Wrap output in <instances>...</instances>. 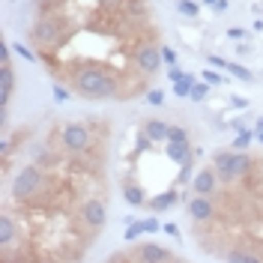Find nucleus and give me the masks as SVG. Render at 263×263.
Returning a JSON list of instances; mask_svg holds the SVG:
<instances>
[{
	"label": "nucleus",
	"mask_w": 263,
	"mask_h": 263,
	"mask_svg": "<svg viewBox=\"0 0 263 263\" xmlns=\"http://www.w3.org/2000/svg\"><path fill=\"white\" fill-rule=\"evenodd\" d=\"M72 87H75L81 96H87V99H108V96H114L117 81H114V75L105 72V66L87 63V66H81V69L75 72Z\"/></svg>",
	"instance_id": "1"
},
{
	"label": "nucleus",
	"mask_w": 263,
	"mask_h": 263,
	"mask_svg": "<svg viewBox=\"0 0 263 263\" xmlns=\"http://www.w3.org/2000/svg\"><path fill=\"white\" fill-rule=\"evenodd\" d=\"M251 164H254V159L246 156V153H236V149L233 153H215L213 156V167L218 171L221 182H228V185L242 180L248 171H251Z\"/></svg>",
	"instance_id": "2"
},
{
	"label": "nucleus",
	"mask_w": 263,
	"mask_h": 263,
	"mask_svg": "<svg viewBox=\"0 0 263 263\" xmlns=\"http://www.w3.org/2000/svg\"><path fill=\"white\" fill-rule=\"evenodd\" d=\"M45 185H48L45 171H42L39 164H27V167H21V171H18L15 182L9 185V195L15 197L18 203H24V200H30L33 195H39Z\"/></svg>",
	"instance_id": "3"
},
{
	"label": "nucleus",
	"mask_w": 263,
	"mask_h": 263,
	"mask_svg": "<svg viewBox=\"0 0 263 263\" xmlns=\"http://www.w3.org/2000/svg\"><path fill=\"white\" fill-rule=\"evenodd\" d=\"M66 36V24L57 15H42L33 24V45H60Z\"/></svg>",
	"instance_id": "4"
},
{
	"label": "nucleus",
	"mask_w": 263,
	"mask_h": 263,
	"mask_svg": "<svg viewBox=\"0 0 263 263\" xmlns=\"http://www.w3.org/2000/svg\"><path fill=\"white\" fill-rule=\"evenodd\" d=\"M78 221H81L84 228H90V230H102L105 228V221H108L105 200H102V197H90V200H84L81 206H78Z\"/></svg>",
	"instance_id": "5"
},
{
	"label": "nucleus",
	"mask_w": 263,
	"mask_h": 263,
	"mask_svg": "<svg viewBox=\"0 0 263 263\" xmlns=\"http://www.w3.org/2000/svg\"><path fill=\"white\" fill-rule=\"evenodd\" d=\"M60 144H63L66 153H75L78 156L84 149H90V129L84 123H69L60 132Z\"/></svg>",
	"instance_id": "6"
},
{
	"label": "nucleus",
	"mask_w": 263,
	"mask_h": 263,
	"mask_svg": "<svg viewBox=\"0 0 263 263\" xmlns=\"http://www.w3.org/2000/svg\"><path fill=\"white\" fill-rule=\"evenodd\" d=\"M111 260H153V263H162V260H174V254L167 248H159V246H141V248H132V251H120L114 254Z\"/></svg>",
	"instance_id": "7"
},
{
	"label": "nucleus",
	"mask_w": 263,
	"mask_h": 263,
	"mask_svg": "<svg viewBox=\"0 0 263 263\" xmlns=\"http://www.w3.org/2000/svg\"><path fill=\"white\" fill-rule=\"evenodd\" d=\"M159 63H162V51L156 48L153 42H144V45L135 48V66H138L141 75H153L159 69Z\"/></svg>",
	"instance_id": "8"
},
{
	"label": "nucleus",
	"mask_w": 263,
	"mask_h": 263,
	"mask_svg": "<svg viewBox=\"0 0 263 263\" xmlns=\"http://www.w3.org/2000/svg\"><path fill=\"white\" fill-rule=\"evenodd\" d=\"M185 210H189V215L195 218L197 224H206V221H213L215 213H218L210 195H195L192 200H189V206H185Z\"/></svg>",
	"instance_id": "9"
},
{
	"label": "nucleus",
	"mask_w": 263,
	"mask_h": 263,
	"mask_svg": "<svg viewBox=\"0 0 263 263\" xmlns=\"http://www.w3.org/2000/svg\"><path fill=\"white\" fill-rule=\"evenodd\" d=\"M12 87H15V75H12V66H9V48L3 45V54H0V93H3V108L9 105Z\"/></svg>",
	"instance_id": "10"
},
{
	"label": "nucleus",
	"mask_w": 263,
	"mask_h": 263,
	"mask_svg": "<svg viewBox=\"0 0 263 263\" xmlns=\"http://www.w3.org/2000/svg\"><path fill=\"white\" fill-rule=\"evenodd\" d=\"M218 180H221V177H218L215 167H203V171L195 177V182H192V185H195V195H210L213 197L215 189H218Z\"/></svg>",
	"instance_id": "11"
},
{
	"label": "nucleus",
	"mask_w": 263,
	"mask_h": 263,
	"mask_svg": "<svg viewBox=\"0 0 263 263\" xmlns=\"http://www.w3.org/2000/svg\"><path fill=\"white\" fill-rule=\"evenodd\" d=\"M167 123H162V120H147L144 123V135H147L149 141H164L167 138Z\"/></svg>",
	"instance_id": "12"
},
{
	"label": "nucleus",
	"mask_w": 263,
	"mask_h": 263,
	"mask_svg": "<svg viewBox=\"0 0 263 263\" xmlns=\"http://www.w3.org/2000/svg\"><path fill=\"white\" fill-rule=\"evenodd\" d=\"M167 156L177 159V162H192V159H189V144H174V141H171V144H167Z\"/></svg>",
	"instance_id": "13"
},
{
	"label": "nucleus",
	"mask_w": 263,
	"mask_h": 263,
	"mask_svg": "<svg viewBox=\"0 0 263 263\" xmlns=\"http://www.w3.org/2000/svg\"><path fill=\"white\" fill-rule=\"evenodd\" d=\"M171 203H174V192H171V195H159V197H153V200H149V210H156V213H159V210H167Z\"/></svg>",
	"instance_id": "14"
},
{
	"label": "nucleus",
	"mask_w": 263,
	"mask_h": 263,
	"mask_svg": "<svg viewBox=\"0 0 263 263\" xmlns=\"http://www.w3.org/2000/svg\"><path fill=\"white\" fill-rule=\"evenodd\" d=\"M167 141H174V144H189V132L180 129V126H171V129H167Z\"/></svg>",
	"instance_id": "15"
},
{
	"label": "nucleus",
	"mask_w": 263,
	"mask_h": 263,
	"mask_svg": "<svg viewBox=\"0 0 263 263\" xmlns=\"http://www.w3.org/2000/svg\"><path fill=\"white\" fill-rule=\"evenodd\" d=\"M224 69H230V72H233L236 78H242V81H254V75L248 72L246 66H236V63H228V60H224Z\"/></svg>",
	"instance_id": "16"
},
{
	"label": "nucleus",
	"mask_w": 263,
	"mask_h": 263,
	"mask_svg": "<svg viewBox=\"0 0 263 263\" xmlns=\"http://www.w3.org/2000/svg\"><path fill=\"white\" fill-rule=\"evenodd\" d=\"M174 93H177V96H189V93H192V78H180L177 87H174Z\"/></svg>",
	"instance_id": "17"
},
{
	"label": "nucleus",
	"mask_w": 263,
	"mask_h": 263,
	"mask_svg": "<svg viewBox=\"0 0 263 263\" xmlns=\"http://www.w3.org/2000/svg\"><path fill=\"white\" fill-rule=\"evenodd\" d=\"M126 197H129V203H144V192H138L135 185H126Z\"/></svg>",
	"instance_id": "18"
},
{
	"label": "nucleus",
	"mask_w": 263,
	"mask_h": 263,
	"mask_svg": "<svg viewBox=\"0 0 263 263\" xmlns=\"http://www.w3.org/2000/svg\"><path fill=\"white\" fill-rule=\"evenodd\" d=\"M180 12H182V15H189V18L197 15V3H192V0H182V3H180Z\"/></svg>",
	"instance_id": "19"
},
{
	"label": "nucleus",
	"mask_w": 263,
	"mask_h": 263,
	"mask_svg": "<svg viewBox=\"0 0 263 263\" xmlns=\"http://www.w3.org/2000/svg\"><path fill=\"white\" fill-rule=\"evenodd\" d=\"M206 87H210L206 81H203V84H192V99H203V96H206Z\"/></svg>",
	"instance_id": "20"
},
{
	"label": "nucleus",
	"mask_w": 263,
	"mask_h": 263,
	"mask_svg": "<svg viewBox=\"0 0 263 263\" xmlns=\"http://www.w3.org/2000/svg\"><path fill=\"white\" fill-rule=\"evenodd\" d=\"M96 3L102 6V9H120V6H123L126 0H96Z\"/></svg>",
	"instance_id": "21"
},
{
	"label": "nucleus",
	"mask_w": 263,
	"mask_h": 263,
	"mask_svg": "<svg viewBox=\"0 0 263 263\" xmlns=\"http://www.w3.org/2000/svg\"><path fill=\"white\" fill-rule=\"evenodd\" d=\"M144 230H147L144 224H132V228L126 230V239H135V236H138V233H144Z\"/></svg>",
	"instance_id": "22"
},
{
	"label": "nucleus",
	"mask_w": 263,
	"mask_h": 263,
	"mask_svg": "<svg viewBox=\"0 0 263 263\" xmlns=\"http://www.w3.org/2000/svg\"><path fill=\"white\" fill-rule=\"evenodd\" d=\"M203 81H206V84H221V78L215 75L213 69H206V72H203Z\"/></svg>",
	"instance_id": "23"
},
{
	"label": "nucleus",
	"mask_w": 263,
	"mask_h": 263,
	"mask_svg": "<svg viewBox=\"0 0 263 263\" xmlns=\"http://www.w3.org/2000/svg\"><path fill=\"white\" fill-rule=\"evenodd\" d=\"M248 141H251V135H248V132H242V135L236 138V147L242 149V147H246V144H248Z\"/></svg>",
	"instance_id": "24"
},
{
	"label": "nucleus",
	"mask_w": 263,
	"mask_h": 263,
	"mask_svg": "<svg viewBox=\"0 0 263 263\" xmlns=\"http://www.w3.org/2000/svg\"><path fill=\"white\" fill-rule=\"evenodd\" d=\"M149 102H153V105H162V102H164V96L159 93V90H153V93H149Z\"/></svg>",
	"instance_id": "25"
},
{
	"label": "nucleus",
	"mask_w": 263,
	"mask_h": 263,
	"mask_svg": "<svg viewBox=\"0 0 263 263\" xmlns=\"http://www.w3.org/2000/svg\"><path fill=\"white\" fill-rule=\"evenodd\" d=\"M162 57L167 60V63H174V60H177V54H174L171 48H164V51H162Z\"/></svg>",
	"instance_id": "26"
},
{
	"label": "nucleus",
	"mask_w": 263,
	"mask_h": 263,
	"mask_svg": "<svg viewBox=\"0 0 263 263\" xmlns=\"http://www.w3.org/2000/svg\"><path fill=\"white\" fill-rule=\"evenodd\" d=\"M257 129H263V117H260V123H257Z\"/></svg>",
	"instance_id": "27"
},
{
	"label": "nucleus",
	"mask_w": 263,
	"mask_h": 263,
	"mask_svg": "<svg viewBox=\"0 0 263 263\" xmlns=\"http://www.w3.org/2000/svg\"><path fill=\"white\" fill-rule=\"evenodd\" d=\"M206 3H218V0H206Z\"/></svg>",
	"instance_id": "28"
}]
</instances>
